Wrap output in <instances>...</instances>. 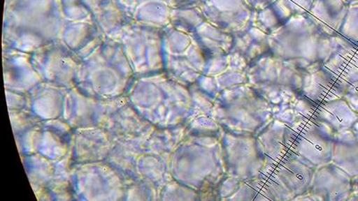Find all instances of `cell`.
I'll return each mask as SVG.
<instances>
[{
	"instance_id": "16",
	"label": "cell",
	"mask_w": 358,
	"mask_h": 201,
	"mask_svg": "<svg viewBox=\"0 0 358 201\" xmlns=\"http://www.w3.org/2000/svg\"><path fill=\"white\" fill-rule=\"evenodd\" d=\"M343 98L352 106L358 105V82L348 86Z\"/></svg>"
},
{
	"instance_id": "12",
	"label": "cell",
	"mask_w": 358,
	"mask_h": 201,
	"mask_svg": "<svg viewBox=\"0 0 358 201\" xmlns=\"http://www.w3.org/2000/svg\"><path fill=\"white\" fill-rule=\"evenodd\" d=\"M270 50L268 34L255 24H251L245 30L234 34L231 53L238 56L248 66Z\"/></svg>"
},
{
	"instance_id": "4",
	"label": "cell",
	"mask_w": 358,
	"mask_h": 201,
	"mask_svg": "<svg viewBox=\"0 0 358 201\" xmlns=\"http://www.w3.org/2000/svg\"><path fill=\"white\" fill-rule=\"evenodd\" d=\"M227 174L241 181L252 180L264 174L266 159L259 149L257 136L224 132L222 140Z\"/></svg>"
},
{
	"instance_id": "11",
	"label": "cell",
	"mask_w": 358,
	"mask_h": 201,
	"mask_svg": "<svg viewBox=\"0 0 358 201\" xmlns=\"http://www.w3.org/2000/svg\"><path fill=\"white\" fill-rule=\"evenodd\" d=\"M350 6L344 0H315L306 15L326 36L340 35Z\"/></svg>"
},
{
	"instance_id": "17",
	"label": "cell",
	"mask_w": 358,
	"mask_h": 201,
	"mask_svg": "<svg viewBox=\"0 0 358 201\" xmlns=\"http://www.w3.org/2000/svg\"><path fill=\"white\" fill-rule=\"evenodd\" d=\"M245 1L248 3L252 10L259 11L273 4L276 0H245Z\"/></svg>"
},
{
	"instance_id": "13",
	"label": "cell",
	"mask_w": 358,
	"mask_h": 201,
	"mask_svg": "<svg viewBox=\"0 0 358 201\" xmlns=\"http://www.w3.org/2000/svg\"><path fill=\"white\" fill-rule=\"evenodd\" d=\"M291 17L292 13L282 0H276L273 4L262 10L255 11L252 24L270 35L283 27Z\"/></svg>"
},
{
	"instance_id": "19",
	"label": "cell",
	"mask_w": 358,
	"mask_h": 201,
	"mask_svg": "<svg viewBox=\"0 0 358 201\" xmlns=\"http://www.w3.org/2000/svg\"><path fill=\"white\" fill-rule=\"evenodd\" d=\"M348 6H356L358 5V0H344Z\"/></svg>"
},
{
	"instance_id": "9",
	"label": "cell",
	"mask_w": 358,
	"mask_h": 201,
	"mask_svg": "<svg viewBox=\"0 0 358 201\" xmlns=\"http://www.w3.org/2000/svg\"><path fill=\"white\" fill-rule=\"evenodd\" d=\"M345 91L346 88L324 65L306 70L301 94L318 106L343 98Z\"/></svg>"
},
{
	"instance_id": "7",
	"label": "cell",
	"mask_w": 358,
	"mask_h": 201,
	"mask_svg": "<svg viewBox=\"0 0 358 201\" xmlns=\"http://www.w3.org/2000/svg\"><path fill=\"white\" fill-rule=\"evenodd\" d=\"M200 6L206 22L232 34L249 27L255 14L245 0H204Z\"/></svg>"
},
{
	"instance_id": "3",
	"label": "cell",
	"mask_w": 358,
	"mask_h": 201,
	"mask_svg": "<svg viewBox=\"0 0 358 201\" xmlns=\"http://www.w3.org/2000/svg\"><path fill=\"white\" fill-rule=\"evenodd\" d=\"M246 72L248 84L268 101L273 111L302 94L306 70L290 65L271 51L252 62Z\"/></svg>"
},
{
	"instance_id": "14",
	"label": "cell",
	"mask_w": 358,
	"mask_h": 201,
	"mask_svg": "<svg viewBox=\"0 0 358 201\" xmlns=\"http://www.w3.org/2000/svg\"><path fill=\"white\" fill-rule=\"evenodd\" d=\"M340 35L358 47V5L350 6Z\"/></svg>"
},
{
	"instance_id": "15",
	"label": "cell",
	"mask_w": 358,
	"mask_h": 201,
	"mask_svg": "<svg viewBox=\"0 0 358 201\" xmlns=\"http://www.w3.org/2000/svg\"><path fill=\"white\" fill-rule=\"evenodd\" d=\"M292 15H306L315 0H282Z\"/></svg>"
},
{
	"instance_id": "1",
	"label": "cell",
	"mask_w": 358,
	"mask_h": 201,
	"mask_svg": "<svg viewBox=\"0 0 358 201\" xmlns=\"http://www.w3.org/2000/svg\"><path fill=\"white\" fill-rule=\"evenodd\" d=\"M270 51L290 65L308 70L324 65L330 57L332 39L322 34L306 15H294L268 35Z\"/></svg>"
},
{
	"instance_id": "2",
	"label": "cell",
	"mask_w": 358,
	"mask_h": 201,
	"mask_svg": "<svg viewBox=\"0 0 358 201\" xmlns=\"http://www.w3.org/2000/svg\"><path fill=\"white\" fill-rule=\"evenodd\" d=\"M216 119L224 132L257 136L274 119L273 108L250 84L220 92Z\"/></svg>"
},
{
	"instance_id": "8",
	"label": "cell",
	"mask_w": 358,
	"mask_h": 201,
	"mask_svg": "<svg viewBox=\"0 0 358 201\" xmlns=\"http://www.w3.org/2000/svg\"><path fill=\"white\" fill-rule=\"evenodd\" d=\"M259 149L266 159L267 168L274 167L293 156L294 134L287 124L274 118L257 135Z\"/></svg>"
},
{
	"instance_id": "10",
	"label": "cell",
	"mask_w": 358,
	"mask_h": 201,
	"mask_svg": "<svg viewBox=\"0 0 358 201\" xmlns=\"http://www.w3.org/2000/svg\"><path fill=\"white\" fill-rule=\"evenodd\" d=\"M331 39V53L324 66L347 89L358 82V47L341 35Z\"/></svg>"
},
{
	"instance_id": "5",
	"label": "cell",
	"mask_w": 358,
	"mask_h": 201,
	"mask_svg": "<svg viewBox=\"0 0 358 201\" xmlns=\"http://www.w3.org/2000/svg\"><path fill=\"white\" fill-rule=\"evenodd\" d=\"M315 170L293 155L274 167L267 168L262 177L273 200H297L308 195Z\"/></svg>"
},
{
	"instance_id": "18",
	"label": "cell",
	"mask_w": 358,
	"mask_h": 201,
	"mask_svg": "<svg viewBox=\"0 0 358 201\" xmlns=\"http://www.w3.org/2000/svg\"><path fill=\"white\" fill-rule=\"evenodd\" d=\"M176 1L183 3L187 5H201L204 0H176Z\"/></svg>"
},
{
	"instance_id": "6",
	"label": "cell",
	"mask_w": 358,
	"mask_h": 201,
	"mask_svg": "<svg viewBox=\"0 0 358 201\" xmlns=\"http://www.w3.org/2000/svg\"><path fill=\"white\" fill-rule=\"evenodd\" d=\"M334 131L321 121L294 134L293 155L313 168L331 164L334 155Z\"/></svg>"
}]
</instances>
